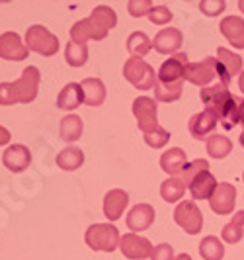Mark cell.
Returning <instances> with one entry per match:
<instances>
[{
  "instance_id": "6da1fadb",
  "label": "cell",
  "mask_w": 244,
  "mask_h": 260,
  "mask_svg": "<svg viewBox=\"0 0 244 260\" xmlns=\"http://www.w3.org/2000/svg\"><path fill=\"white\" fill-rule=\"evenodd\" d=\"M199 96L207 110H213L227 129H232L236 123H240V117H238L240 100L236 96H232L227 86H223V84L207 86L199 92Z\"/></svg>"
},
{
  "instance_id": "7a4b0ae2",
  "label": "cell",
  "mask_w": 244,
  "mask_h": 260,
  "mask_svg": "<svg viewBox=\"0 0 244 260\" xmlns=\"http://www.w3.org/2000/svg\"><path fill=\"white\" fill-rule=\"evenodd\" d=\"M39 80L41 75L38 67H26L16 82H0V106L33 102L39 90Z\"/></svg>"
},
{
  "instance_id": "3957f363",
  "label": "cell",
  "mask_w": 244,
  "mask_h": 260,
  "mask_svg": "<svg viewBox=\"0 0 244 260\" xmlns=\"http://www.w3.org/2000/svg\"><path fill=\"white\" fill-rule=\"evenodd\" d=\"M84 241L96 252H114L116 248H119L121 235L112 223H94L88 227Z\"/></svg>"
},
{
  "instance_id": "277c9868",
  "label": "cell",
  "mask_w": 244,
  "mask_h": 260,
  "mask_svg": "<svg viewBox=\"0 0 244 260\" xmlns=\"http://www.w3.org/2000/svg\"><path fill=\"white\" fill-rule=\"evenodd\" d=\"M123 78L137 90H151L158 82V73L141 57H129L123 65Z\"/></svg>"
},
{
  "instance_id": "5b68a950",
  "label": "cell",
  "mask_w": 244,
  "mask_h": 260,
  "mask_svg": "<svg viewBox=\"0 0 244 260\" xmlns=\"http://www.w3.org/2000/svg\"><path fill=\"white\" fill-rule=\"evenodd\" d=\"M26 45L29 51L39 53L43 57H53L59 51V38L53 36L45 26H29L26 31Z\"/></svg>"
},
{
  "instance_id": "8992f818",
  "label": "cell",
  "mask_w": 244,
  "mask_h": 260,
  "mask_svg": "<svg viewBox=\"0 0 244 260\" xmlns=\"http://www.w3.org/2000/svg\"><path fill=\"white\" fill-rule=\"evenodd\" d=\"M133 116L137 119V125L139 129L149 135L156 131L158 125V114H156V102L149 96H139L133 100Z\"/></svg>"
},
{
  "instance_id": "52a82bcc",
  "label": "cell",
  "mask_w": 244,
  "mask_h": 260,
  "mask_svg": "<svg viewBox=\"0 0 244 260\" xmlns=\"http://www.w3.org/2000/svg\"><path fill=\"white\" fill-rule=\"evenodd\" d=\"M174 221L180 225L188 235H197L203 227V213L192 200L180 202L174 209Z\"/></svg>"
},
{
  "instance_id": "ba28073f",
  "label": "cell",
  "mask_w": 244,
  "mask_h": 260,
  "mask_svg": "<svg viewBox=\"0 0 244 260\" xmlns=\"http://www.w3.org/2000/svg\"><path fill=\"white\" fill-rule=\"evenodd\" d=\"M215 78H219V61L215 57H205L199 63H190L188 65L184 80L192 82L195 86L207 88V84L213 82Z\"/></svg>"
},
{
  "instance_id": "9c48e42d",
  "label": "cell",
  "mask_w": 244,
  "mask_h": 260,
  "mask_svg": "<svg viewBox=\"0 0 244 260\" xmlns=\"http://www.w3.org/2000/svg\"><path fill=\"white\" fill-rule=\"evenodd\" d=\"M188 55L186 53H176L170 59H166L160 71H158V82L160 84H176V82H184L186 77V69H188Z\"/></svg>"
},
{
  "instance_id": "30bf717a",
  "label": "cell",
  "mask_w": 244,
  "mask_h": 260,
  "mask_svg": "<svg viewBox=\"0 0 244 260\" xmlns=\"http://www.w3.org/2000/svg\"><path fill=\"white\" fill-rule=\"evenodd\" d=\"M119 250H121L123 256H127L129 260H145L153 254L154 248L149 239L139 237L137 233H125L121 237Z\"/></svg>"
},
{
  "instance_id": "8fae6325",
  "label": "cell",
  "mask_w": 244,
  "mask_h": 260,
  "mask_svg": "<svg viewBox=\"0 0 244 260\" xmlns=\"http://www.w3.org/2000/svg\"><path fill=\"white\" fill-rule=\"evenodd\" d=\"M221 121L219 116L213 110H203L199 114L190 117V123H188V129L192 133L193 139H199V141H207L209 135H213V131L217 127V123Z\"/></svg>"
},
{
  "instance_id": "7c38bea8",
  "label": "cell",
  "mask_w": 244,
  "mask_h": 260,
  "mask_svg": "<svg viewBox=\"0 0 244 260\" xmlns=\"http://www.w3.org/2000/svg\"><path fill=\"white\" fill-rule=\"evenodd\" d=\"M211 209L217 215H229L236 206V188L229 182H221L209 200Z\"/></svg>"
},
{
  "instance_id": "4fadbf2b",
  "label": "cell",
  "mask_w": 244,
  "mask_h": 260,
  "mask_svg": "<svg viewBox=\"0 0 244 260\" xmlns=\"http://www.w3.org/2000/svg\"><path fill=\"white\" fill-rule=\"evenodd\" d=\"M29 49L27 45L22 41V38L14 31H6L0 36V59H6V61H24Z\"/></svg>"
},
{
  "instance_id": "5bb4252c",
  "label": "cell",
  "mask_w": 244,
  "mask_h": 260,
  "mask_svg": "<svg viewBox=\"0 0 244 260\" xmlns=\"http://www.w3.org/2000/svg\"><path fill=\"white\" fill-rule=\"evenodd\" d=\"M182 43H184V34L178 27H162L154 36L153 47L162 55H170V53L178 51Z\"/></svg>"
},
{
  "instance_id": "9a60e30c",
  "label": "cell",
  "mask_w": 244,
  "mask_h": 260,
  "mask_svg": "<svg viewBox=\"0 0 244 260\" xmlns=\"http://www.w3.org/2000/svg\"><path fill=\"white\" fill-rule=\"evenodd\" d=\"M217 186H219L217 178L209 170L197 172L192 178V182L188 184L190 194H192L193 200H211V196L217 190Z\"/></svg>"
},
{
  "instance_id": "2e32d148",
  "label": "cell",
  "mask_w": 244,
  "mask_h": 260,
  "mask_svg": "<svg viewBox=\"0 0 244 260\" xmlns=\"http://www.w3.org/2000/svg\"><path fill=\"white\" fill-rule=\"evenodd\" d=\"M29 162H31V153L26 145H10L2 155V165L10 172H22L29 167Z\"/></svg>"
},
{
  "instance_id": "e0dca14e",
  "label": "cell",
  "mask_w": 244,
  "mask_h": 260,
  "mask_svg": "<svg viewBox=\"0 0 244 260\" xmlns=\"http://www.w3.org/2000/svg\"><path fill=\"white\" fill-rule=\"evenodd\" d=\"M106 38H108V34L102 31L100 27L94 24V20H92L90 16L84 18V20H80V22H77L75 26L71 27V41H75V43H84V45H86L88 39L102 41V39H106Z\"/></svg>"
},
{
  "instance_id": "ac0fdd59",
  "label": "cell",
  "mask_w": 244,
  "mask_h": 260,
  "mask_svg": "<svg viewBox=\"0 0 244 260\" xmlns=\"http://www.w3.org/2000/svg\"><path fill=\"white\" fill-rule=\"evenodd\" d=\"M129 196L123 190H110L103 198V215L108 217V221H117L123 215V209L127 208Z\"/></svg>"
},
{
  "instance_id": "d6986e66",
  "label": "cell",
  "mask_w": 244,
  "mask_h": 260,
  "mask_svg": "<svg viewBox=\"0 0 244 260\" xmlns=\"http://www.w3.org/2000/svg\"><path fill=\"white\" fill-rule=\"evenodd\" d=\"M154 208L149 204H137L127 213V227L131 231H147L154 223Z\"/></svg>"
},
{
  "instance_id": "ffe728a7",
  "label": "cell",
  "mask_w": 244,
  "mask_h": 260,
  "mask_svg": "<svg viewBox=\"0 0 244 260\" xmlns=\"http://www.w3.org/2000/svg\"><path fill=\"white\" fill-rule=\"evenodd\" d=\"M221 34L232 43V47L244 49V20L240 16H227L221 20Z\"/></svg>"
},
{
  "instance_id": "44dd1931",
  "label": "cell",
  "mask_w": 244,
  "mask_h": 260,
  "mask_svg": "<svg viewBox=\"0 0 244 260\" xmlns=\"http://www.w3.org/2000/svg\"><path fill=\"white\" fill-rule=\"evenodd\" d=\"M186 165H188V156H186V153L182 151L180 147H172L160 156V169L164 170L170 178L182 174Z\"/></svg>"
},
{
  "instance_id": "7402d4cb",
  "label": "cell",
  "mask_w": 244,
  "mask_h": 260,
  "mask_svg": "<svg viewBox=\"0 0 244 260\" xmlns=\"http://www.w3.org/2000/svg\"><path fill=\"white\" fill-rule=\"evenodd\" d=\"M82 94H84V104L90 108H98L106 100V86L100 78H84L80 82Z\"/></svg>"
},
{
  "instance_id": "603a6c76",
  "label": "cell",
  "mask_w": 244,
  "mask_h": 260,
  "mask_svg": "<svg viewBox=\"0 0 244 260\" xmlns=\"http://www.w3.org/2000/svg\"><path fill=\"white\" fill-rule=\"evenodd\" d=\"M84 102V94H82V86L77 82H68L63 90L57 96V106L61 110H77L78 106Z\"/></svg>"
},
{
  "instance_id": "cb8c5ba5",
  "label": "cell",
  "mask_w": 244,
  "mask_h": 260,
  "mask_svg": "<svg viewBox=\"0 0 244 260\" xmlns=\"http://www.w3.org/2000/svg\"><path fill=\"white\" fill-rule=\"evenodd\" d=\"M82 129H84V125H82V119L75 114H71V116H66L61 119V125H59V133H61V139L66 141V143H75L80 139V135H82Z\"/></svg>"
},
{
  "instance_id": "d4e9b609",
  "label": "cell",
  "mask_w": 244,
  "mask_h": 260,
  "mask_svg": "<svg viewBox=\"0 0 244 260\" xmlns=\"http://www.w3.org/2000/svg\"><path fill=\"white\" fill-rule=\"evenodd\" d=\"M221 237H223V241H225V243H229V245H236V243H240V241H242V237H244V211H236V213L232 215V221L227 223V225L223 227Z\"/></svg>"
},
{
  "instance_id": "484cf974",
  "label": "cell",
  "mask_w": 244,
  "mask_h": 260,
  "mask_svg": "<svg viewBox=\"0 0 244 260\" xmlns=\"http://www.w3.org/2000/svg\"><path fill=\"white\" fill-rule=\"evenodd\" d=\"M205 149L209 156L213 158H225L232 153V141L225 135H219V133H213L209 135L205 141Z\"/></svg>"
},
{
  "instance_id": "4316f807",
  "label": "cell",
  "mask_w": 244,
  "mask_h": 260,
  "mask_svg": "<svg viewBox=\"0 0 244 260\" xmlns=\"http://www.w3.org/2000/svg\"><path fill=\"white\" fill-rule=\"evenodd\" d=\"M186 186L188 184L184 182L182 178H178V176L166 178L164 182L160 184V196H162V200L168 202V204H176L186 194Z\"/></svg>"
},
{
  "instance_id": "83f0119b",
  "label": "cell",
  "mask_w": 244,
  "mask_h": 260,
  "mask_svg": "<svg viewBox=\"0 0 244 260\" xmlns=\"http://www.w3.org/2000/svg\"><path fill=\"white\" fill-rule=\"evenodd\" d=\"M199 256L203 260H223V256H225L223 241L213 237V235H207L199 243Z\"/></svg>"
},
{
  "instance_id": "f1b7e54d",
  "label": "cell",
  "mask_w": 244,
  "mask_h": 260,
  "mask_svg": "<svg viewBox=\"0 0 244 260\" xmlns=\"http://www.w3.org/2000/svg\"><path fill=\"white\" fill-rule=\"evenodd\" d=\"M57 165L63 170H77L84 165V153L77 147H66L57 155Z\"/></svg>"
},
{
  "instance_id": "f546056e",
  "label": "cell",
  "mask_w": 244,
  "mask_h": 260,
  "mask_svg": "<svg viewBox=\"0 0 244 260\" xmlns=\"http://www.w3.org/2000/svg\"><path fill=\"white\" fill-rule=\"evenodd\" d=\"M90 18L94 20V24L100 27L102 31H110L112 27H116L117 24V16L114 12V8H110V6H106V4H100V6H96L94 10H92Z\"/></svg>"
},
{
  "instance_id": "4dcf8cb0",
  "label": "cell",
  "mask_w": 244,
  "mask_h": 260,
  "mask_svg": "<svg viewBox=\"0 0 244 260\" xmlns=\"http://www.w3.org/2000/svg\"><path fill=\"white\" fill-rule=\"evenodd\" d=\"M217 59H219V63H221V67L225 69V73L231 78L234 77V75H238V73H242V57H240V55L229 51V49H225V47H219Z\"/></svg>"
},
{
  "instance_id": "1f68e13d",
  "label": "cell",
  "mask_w": 244,
  "mask_h": 260,
  "mask_svg": "<svg viewBox=\"0 0 244 260\" xmlns=\"http://www.w3.org/2000/svg\"><path fill=\"white\" fill-rule=\"evenodd\" d=\"M127 49L133 57H145L153 49V41L145 31H133L127 38Z\"/></svg>"
},
{
  "instance_id": "d6a6232c",
  "label": "cell",
  "mask_w": 244,
  "mask_h": 260,
  "mask_svg": "<svg viewBox=\"0 0 244 260\" xmlns=\"http://www.w3.org/2000/svg\"><path fill=\"white\" fill-rule=\"evenodd\" d=\"M64 59L71 67H82L86 65L88 61V45L84 43H66V49H64Z\"/></svg>"
},
{
  "instance_id": "836d02e7",
  "label": "cell",
  "mask_w": 244,
  "mask_h": 260,
  "mask_svg": "<svg viewBox=\"0 0 244 260\" xmlns=\"http://www.w3.org/2000/svg\"><path fill=\"white\" fill-rule=\"evenodd\" d=\"M182 88H184V82H176V84H160V82H156L154 98L158 102H176V100H180Z\"/></svg>"
},
{
  "instance_id": "e575fe53",
  "label": "cell",
  "mask_w": 244,
  "mask_h": 260,
  "mask_svg": "<svg viewBox=\"0 0 244 260\" xmlns=\"http://www.w3.org/2000/svg\"><path fill=\"white\" fill-rule=\"evenodd\" d=\"M201 170H209V162H207L205 158H197V160L188 162L186 169H184V172H182V180H184L186 184H190L193 176H195L197 172H201Z\"/></svg>"
},
{
  "instance_id": "d590c367",
  "label": "cell",
  "mask_w": 244,
  "mask_h": 260,
  "mask_svg": "<svg viewBox=\"0 0 244 260\" xmlns=\"http://www.w3.org/2000/svg\"><path fill=\"white\" fill-rule=\"evenodd\" d=\"M168 141H170V133L164 127H158L153 133L145 135V143L149 145V147H153V149H162Z\"/></svg>"
},
{
  "instance_id": "8d00e7d4",
  "label": "cell",
  "mask_w": 244,
  "mask_h": 260,
  "mask_svg": "<svg viewBox=\"0 0 244 260\" xmlns=\"http://www.w3.org/2000/svg\"><path fill=\"white\" fill-rule=\"evenodd\" d=\"M147 18L153 22L154 26H166V24H170V20H172V12H170V8H166V6H154Z\"/></svg>"
},
{
  "instance_id": "74e56055",
  "label": "cell",
  "mask_w": 244,
  "mask_h": 260,
  "mask_svg": "<svg viewBox=\"0 0 244 260\" xmlns=\"http://www.w3.org/2000/svg\"><path fill=\"white\" fill-rule=\"evenodd\" d=\"M225 6H227L225 0H201L199 2V10L209 18H215L221 12H225Z\"/></svg>"
},
{
  "instance_id": "f35d334b",
  "label": "cell",
  "mask_w": 244,
  "mask_h": 260,
  "mask_svg": "<svg viewBox=\"0 0 244 260\" xmlns=\"http://www.w3.org/2000/svg\"><path fill=\"white\" fill-rule=\"evenodd\" d=\"M153 2L151 0H131L127 4V10L133 18H141V16H149V12L153 10Z\"/></svg>"
},
{
  "instance_id": "ab89813d",
  "label": "cell",
  "mask_w": 244,
  "mask_h": 260,
  "mask_svg": "<svg viewBox=\"0 0 244 260\" xmlns=\"http://www.w3.org/2000/svg\"><path fill=\"white\" fill-rule=\"evenodd\" d=\"M174 248L170 247L168 243H160V245H156L153 250V254H151V260H174Z\"/></svg>"
},
{
  "instance_id": "60d3db41",
  "label": "cell",
  "mask_w": 244,
  "mask_h": 260,
  "mask_svg": "<svg viewBox=\"0 0 244 260\" xmlns=\"http://www.w3.org/2000/svg\"><path fill=\"white\" fill-rule=\"evenodd\" d=\"M6 143H10V131L0 125V145H6Z\"/></svg>"
},
{
  "instance_id": "b9f144b4",
  "label": "cell",
  "mask_w": 244,
  "mask_h": 260,
  "mask_svg": "<svg viewBox=\"0 0 244 260\" xmlns=\"http://www.w3.org/2000/svg\"><path fill=\"white\" fill-rule=\"evenodd\" d=\"M238 117H240V123H244V100H240V108H238Z\"/></svg>"
},
{
  "instance_id": "7bdbcfd3",
  "label": "cell",
  "mask_w": 244,
  "mask_h": 260,
  "mask_svg": "<svg viewBox=\"0 0 244 260\" xmlns=\"http://www.w3.org/2000/svg\"><path fill=\"white\" fill-rule=\"evenodd\" d=\"M238 88H240V90H242V94H244V71L238 75Z\"/></svg>"
},
{
  "instance_id": "ee69618b",
  "label": "cell",
  "mask_w": 244,
  "mask_h": 260,
  "mask_svg": "<svg viewBox=\"0 0 244 260\" xmlns=\"http://www.w3.org/2000/svg\"><path fill=\"white\" fill-rule=\"evenodd\" d=\"M174 260H192V256H190L188 252H182V254H178V256H176Z\"/></svg>"
},
{
  "instance_id": "f6af8a7d",
  "label": "cell",
  "mask_w": 244,
  "mask_h": 260,
  "mask_svg": "<svg viewBox=\"0 0 244 260\" xmlns=\"http://www.w3.org/2000/svg\"><path fill=\"white\" fill-rule=\"evenodd\" d=\"M238 8H240V12L244 14V0H240V2H238Z\"/></svg>"
},
{
  "instance_id": "bcb514c9",
  "label": "cell",
  "mask_w": 244,
  "mask_h": 260,
  "mask_svg": "<svg viewBox=\"0 0 244 260\" xmlns=\"http://www.w3.org/2000/svg\"><path fill=\"white\" fill-rule=\"evenodd\" d=\"M240 145L244 147V131H242V135H240Z\"/></svg>"
},
{
  "instance_id": "7dc6e473",
  "label": "cell",
  "mask_w": 244,
  "mask_h": 260,
  "mask_svg": "<svg viewBox=\"0 0 244 260\" xmlns=\"http://www.w3.org/2000/svg\"><path fill=\"white\" fill-rule=\"evenodd\" d=\"M242 180H244V172H242Z\"/></svg>"
}]
</instances>
